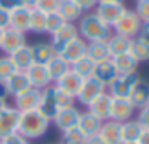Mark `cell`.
<instances>
[{
	"mask_svg": "<svg viewBox=\"0 0 149 144\" xmlns=\"http://www.w3.org/2000/svg\"><path fill=\"white\" fill-rule=\"evenodd\" d=\"M49 125H51V121L39 109L25 111V113H19V121H18V132L16 134L23 135L28 141H35V139H40L47 132Z\"/></svg>",
	"mask_w": 149,
	"mask_h": 144,
	"instance_id": "obj_1",
	"label": "cell"
},
{
	"mask_svg": "<svg viewBox=\"0 0 149 144\" xmlns=\"http://www.w3.org/2000/svg\"><path fill=\"white\" fill-rule=\"evenodd\" d=\"M77 32L79 37L84 39L86 42H95V41H107L112 34V28L105 25L95 13H86L79 20Z\"/></svg>",
	"mask_w": 149,
	"mask_h": 144,
	"instance_id": "obj_2",
	"label": "cell"
},
{
	"mask_svg": "<svg viewBox=\"0 0 149 144\" xmlns=\"http://www.w3.org/2000/svg\"><path fill=\"white\" fill-rule=\"evenodd\" d=\"M140 18L135 14V11H130L126 9L121 18L112 25V34H118V35H123V37H128V39H133L139 35L140 32Z\"/></svg>",
	"mask_w": 149,
	"mask_h": 144,
	"instance_id": "obj_3",
	"label": "cell"
},
{
	"mask_svg": "<svg viewBox=\"0 0 149 144\" xmlns=\"http://www.w3.org/2000/svg\"><path fill=\"white\" fill-rule=\"evenodd\" d=\"M139 74L137 72H128V74H118L114 78V81L107 86L109 93L112 97H121V99H128L130 92L133 90V86L139 81Z\"/></svg>",
	"mask_w": 149,
	"mask_h": 144,
	"instance_id": "obj_4",
	"label": "cell"
},
{
	"mask_svg": "<svg viewBox=\"0 0 149 144\" xmlns=\"http://www.w3.org/2000/svg\"><path fill=\"white\" fill-rule=\"evenodd\" d=\"M105 92H107V86L102 85L98 79H95V78L91 76V78H86V79L83 81V86H81V90H79L76 100H77L79 104H83V106L88 107L97 97H100V95L105 93Z\"/></svg>",
	"mask_w": 149,
	"mask_h": 144,
	"instance_id": "obj_5",
	"label": "cell"
},
{
	"mask_svg": "<svg viewBox=\"0 0 149 144\" xmlns=\"http://www.w3.org/2000/svg\"><path fill=\"white\" fill-rule=\"evenodd\" d=\"M133 113H135V107L132 106V102L128 99L112 97V100H111V111H109V120L118 121V123H123L126 120H132Z\"/></svg>",
	"mask_w": 149,
	"mask_h": 144,
	"instance_id": "obj_6",
	"label": "cell"
},
{
	"mask_svg": "<svg viewBox=\"0 0 149 144\" xmlns=\"http://www.w3.org/2000/svg\"><path fill=\"white\" fill-rule=\"evenodd\" d=\"M126 11L123 4H112V2H98L95 7V14L112 28V25L121 18V14Z\"/></svg>",
	"mask_w": 149,
	"mask_h": 144,
	"instance_id": "obj_7",
	"label": "cell"
},
{
	"mask_svg": "<svg viewBox=\"0 0 149 144\" xmlns=\"http://www.w3.org/2000/svg\"><path fill=\"white\" fill-rule=\"evenodd\" d=\"M18 121H19V111L14 106H7L4 113L0 114V141L18 132Z\"/></svg>",
	"mask_w": 149,
	"mask_h": 144,
	"instance_id": "obj_8",
	"label": "cell"
},
{
	"mask_svg": "<svg viewBox=\"0 0 149 144\" xmlns=\"http://www.w3.org/2000/svg\"><path fill=\"white\" fill-rule=\"evenodd\" d=\"M79 37V32H77V27L74 23H63V27H60L53 35H51V46L54 48L56 53H60L70 41L77 39Z\"/></svg>",
	"mask_w": 149,
	"mask_h": 144,
	"instance_id": "obj_9",
	"label": "cell"
},
{
	"mask_svg": "<svg viewBox=\"0 0 149 144\" xmlns=\"http://www.w3.org/2000/svg\"><path fill=\"white\" fill-rule=\"evenodd\" d=\"M25 74L30 81V86L33 88H39V90H44L47 88L51 83V78H49V72L46 69L44 63H32L26 70H25Z\"/></svg>",
	"mask_w": 149,
	"mask_h": 144,
	"instance_id": "obj_10",
	"label": "cell"
},
{
	"mask_svg": "<svg viewBox=\"0 0 149 144\" xmlns=\"http://www.w3.org/2000/svg\"><path fill=\"white\" fill-rule=\"evenodd\" d=\"M40 95H42V90L30 86L28 90H25L23 93H19V95L14 97V107L19 113L37 109L39 107V102H40Z\"/></svg>",
	"mask_w": 149,
	"mask_h": 144,
	"instance_id": "obj_11",
	"label": "cell"
},
{
	"mask_svg": "<svg viewBox=\"0 0 149 144\" xmlns=\"http://www.w3.org/2000/svg\"><path fill=\"white\" fill-rule=\"evenodd\" d=\"M79 116H81V111H79L76 106H70V107L60 109V111L56 113V116L53 118V123L56 125L58 130L65 132V130H68V128L77 127Z\"/></svg>",
	"mask_w": 149,
	"mask_h": 144,
	"instance_id": "obj_12",
	"label": "cell"
},
{
	"mask_svg": "<svg viewBox=\"0 0 149 144\" xmlns=\"http://www.w3.org/2000/svg\"><path fill=\"white\" fill-rule=\"evenodd\" d=\"M26 44V37L23 32H18L14 28H6L2 34V41H0V51H4L6 55H11L13 51L19 49L21 46Z\"/></svg>",
	"mask_w": 149,
	"mask_h": 144,
	"instance_id": "obj_13",
	"label": "cell"
},
{
	"mask_svg": "<svg viewBox=\"0 0 149 144\" xmlns=\"http://www.w3.org/2000/svg\"><path fill=\"white\" fill-rule=\"evenodd\" d=\"M83 78L81 76H77L74 70H68L67 74H63L56 83H53L58 90H61L63 93H67V95H70V97H74L76 99L77 97V93H79V90H81V86H83Z\"/></svg>",
	"mask_w": 149,
	"mask_h": 144,
	"instance_id": "obj_14",
	"label": "cell"
},
{
	"mask_svg": "<svg viewBox=\"0 0 149 144\" xmlns=\"http://www.w3.org/2000/svg\"><path fill=\"white\" fill-rule=\"evenodd\" d=\"M49 121H53V118L56 116V113L60 111L58 104H56V95H54V85H49L47 88L42 90V95H40V102H39V107H37Z\"/></svg>",
	"mask_w": 149,
	"mask_h": 144,
	"instance_id": "obj_15",
	"label": "cell"
},
{
	"mask_svg": "<svg viewBox=\"0 0 149 144\" xmlns=\"http://www.w3.org/2000/svg\"><path fill=\"white\" fill-rule=\"evenodd\" d=\"M30 7L23 6V4H18V6H13L9 7V13H11V23L9 27L18 30V32H28V21H30Z\"/></svg>",
	"mask_w": 149,
	"mask_h": 144,
	"instance_id": "obj_16",
	"label": "cell"
},
{
	"mask_svg": "<svg viewBox=\"0 0 149 144\" xmlns=\"http://www.w3.org/2000/svg\"><path fill=\"white\" fill-rule=\"evenodd\" d=\"M68 65H72L76 60H79L81 56H84L86 55V41L84 39H81V37H77V39H74V41H70L60 53H58Z\"/></svg>",
	"mask_w": 149,
	"mask_h": 144,
	"instance_id": "obj_17",
	"label": "cell"
},
{
	"mask_svg": "<svg viewBox=\"0 0 149 144\" xmlns=\"http://www.w3.org/2000/svg\"><path fill=\"white\" fill-rule=\"evenodd\" d=\"M111 93H102L100 97H97L90 106H88V113H91L97 120H100L102 123L109 120V111H111Z\"/></svg>",
	"mask_w": 149,
	"mask_h": 144,
	"instance_id": "obj_18",
	"label": "cell"
},
{
	"mask_svg": "<svg viewBox=\"0 0 149 144\" xmlns=\"http://www.w3.org/2000/svg\"><path fill=\"white\" fill-rule=\"evenodd\" d=\"M118 76V70H116V67H114V63H112V60L109 58V60H104V62H98V63H95V69H93V78L95 79H98L102 85H105V86H109L112 81H114V78Z\"/></svg>",
	"mask_w": 149,
	"mask_h": 144,
	"instance_id": "obj_19",
	"label": "cell"
},
{
	"mask_svg": "<svg viewBox=\"0 0 149 144\" xmlns=\"http://www.w3.org/2000/svg\"><path fill=\"white\" fill-rule=\"evenodd\" d=\"M98 135L105 144H123V141H121V123H118V121H112V120L104 121L100 130H98Z\"/></svg>",
	"mask_w": 149,
	"mask_h": 144,
	"instance_id": "obj_20",
	"label": "cell"
},
{
	"mask_svg": "<svg viewBox=\"0 0 149 144\" xmlns=\"http://www.w3.org/2000/svg\"><path fill=\"white\" fill-rule=\"evenodd\" d=\"M6 88H7L9 97L14 99L16 95H19V93H23L25 90L30 88V81H28V78H26V74H25L23 70H16L11 78H7Z\"/></svg>",
	"mask_w": 149,
	"mask_h": 144,
	"instance_id": "obj_21",
	"label": "cell"
},
{
	"mask_svg": "<svg viewBox=\"0 0 149 144\" xmlns=\"http://www.w3.org/2000/svg\"><path fill=\"white\" fill-rule=\"evenodd\" d=\"M128 100L132 102V106L135 107V111L140 109V107H146L147 102H149V83L144 81V79H139L137 85L133 86V90L130 92Z\"/></svg>",
	"mask_w": 149,
	"mask_h": 144,
	"instance_id": "obj_22",
	"label": "cell"
},
{
	"mask_svg": "<svg viewBox=\"0 0 149 144\" xmlns=\"http://www.w3.org/2000/svg\"><path fill=\"white\" fill-rule=\"evenodd\" d=\"M58 14L65 20V23H76L81 20V16L84 13L81 11V7L74 0H61L60 7H58Z\"/></svg>",
	"mask_w": 149,
	"mask_h": 144,
	"instance_id": "obj_23",
	"label": "cell"
},
{
	"mask_svg": "<svg viewBox=\"0 0 149 144\" xmlns=\"http://www.w3.org/2000/svg\"><path fill=\"white\" fill-rule=\"evenodd\" d=\"M9 58H11V62H13V65L16 67V70H26L32 63H33V56H32V49H30V46H21L19 49H16V51H13L11 55H9Z\"/></svg>",
	"mask_w": 149,
	"mask_h": 144,
	"instance_id": "obj_24",
	"label": "cell"
},
{
	"mask_svg": "<svg viewBox=\"0 0 149 144\" xmlns=\"http://www.w3.org/2000/svg\"><path fill=\"white\" fill-rule=\"evenodd\" d=\"M86 56L93 60L95 63L109 60L111 53L107 48V41H95V42H86Z\"/></svg>",
	"mask_w": 149,
	"mask_h": 144,
	"instance_id": "obj_25",
	"label": "cell"
},
{
	"mask_svg": "<svg viewBox=\"0 0 149 144\" xmlns=\"http://www.w3.org/2000/svg\"><path fill=\"white\" fill-rule=\"evenodd\" d=\"M100 127H102V121H100V120H97L91 113H88V111L81 113L79 121H77V128H79L86 137L97 135V134H98V130H100Z\"/></svg>",
	"mask_w": 149,
	"mask_h": 144,
	"instance_id": "obj_26",
	"label": "cell"
},
{
	"mask_svg": "<svg viewBox=\"0 0 149 144\" xmlns=\"http://www.w3.org/2000/svg\"><path fill=\"white\" fill-rule=\"evenodd\" d=\"M46 69H47V72H49L51 83H56L63 74H67V72L70 70V65H68L60 55H54V56L46 63Z\"/></svg>",
	"mask_w": 149,
	"mask_h": 144,
	"instance_id": "obj_27",
	"label": "cell"
},
{
	"mask_svg": "<svg viewBox=\"0 0 149 144\" xmlns=\"http://www.w3.org/2000/svg\"><path fill=\"white\" fill-rule=\"evenodd\" d=\"M118 74H128V72H137V67H139V62L133 58L132 53H123V55H118V56H112L111 58Z\"/></svg>",
	"mask_w": 149,
	"mask_h": 144,
	"instance_id": "obj_28",
	"label": "cell"
},
{
	"mask_svg": "<svg viewBox=\"0 0 149 144\" xmlns=\"http://www.w3.org/2000/svg\"><path fill=\"white\" fill-rule=\"evenodd\" d=\"M130 46H132V39L118 35V34H111V37L107 39V48H109L111 58L123 55V53H130Z\"/></svg>",
	"mask_w": 149,
	"mask_h": 144,
	"instance_id": "obj_29",
	"label": "cell"
},
{
	"mask_svg": "<svg viewBox=\"0 0 149 144\" xmlns=\"http://www.w3.org/2000/svg\"><path fill=\"white\" fill-rule=\"evenodd\" d=\"M32 49V56H33V63H47L54 55H58L54 51V48L51 46V42H37L33 46H30Z\"/></svg>",
	"mask_w": 149,
	"mask_h": 144,
	"instance_id": "obj_30",
	"label": "cell"
},
{
	"mask_svg": "<svg viewBox=\"0 0 149 144\" xmlns=\"http://www.w3.org/2000/svg\"><path fill=\"white\" fill-rule=\"evenodd\" d=\"M140 132H142V127L137 120H126L121 123V141L123 144H128V142H137L139 137H140Z\"/></svg>",
	"mask_w": 149,
	"mask_h": 144,
	"instance_id": "obj_31",
	"label": "cell"
},
{
	"mask_svg": "<svg viewBox=\"0 0 149 144\" xmlns=\"http://www.w3.org/2000/svg\"><path fill=\"white\" fill-rule=\"evenodd\" d=\"M130 53L133 55V58L142 63V62H149V41L142 39V37H133L132 39V46H130Z\"/></svg>",
	"mask_w": 149,
	"mask_h": 144,
	"instance_id": "obj_32",
	"label": "cell"
},
{
	"mask_svg": "<svg viewBox=\"0 0 149 144\" xmlns=\"http://www.w3.org/2000/svg\"><path fill=\"white\" fill-rule=\"evenodd\" d=\"M93 69H95V62L93 60H90L86 55L84 56H81L79 60H76L72 65H70V70H74L77 76H81L83 79H86V78H91L93 76Z\"/></svg>",
	"mask_w": 149,
	"mask_h": 144,
	"instance_id": "obj_33",
	"label": "cell"
},
{
	"mask_svg": "<svg viewBox=\"0 0 149 144\" xmlns=\"http://www.w3.org/2000/svg\"><path fill=\"white\" fill-rule=\"evenodd\" d=\"M44 27H46V14L32 9L30 11V21H28V32L33 34H44Z\"/></svg>",
	"mask_w": 149,
	"mask_h": 144,
	"instance_id": "obj_34",
	"label": "cell"
},
{
	"mask_svg": "<svg viewBox=\"0 0 149 144\" xmlns=\"http://www.w3.org/2000/svg\"><path fill=\"white\" fill-rule=\"evenodd\" d=\"M86 139L88 137L77 127L61 132V144H86Z\"/></svg>",
	"mask_w": 149,
	"mask_h": 144,
	"instance_id": "obj_35",
	"label": "cell"
},
{
	"mask_svg": "<svg viewBox=\"0 0 149 144\" xmlns=\"http://www.w3.org/2000/svg\"><path fill=\"white\" fill-rule=\"evenodd\" d=\"M65 20L58 14V13H51V14H46V27H44V34H49L53 35L60 27H63Z\"/></svg>",
	"mask_w": 149,
	"mask_h": 144,
	"instance_id": "obj_36",
	"label": "cell"
},
{
	"mask_svg": "<svg viewBox=\"0 0 149 144\" xmlns=\"http://www.w3.org/2000/svg\"><path fill=\"white\" fill-rule=\"evenodd\" d=\"M16 72V67L13 65L9 55H4V56H0V81H7V78H11L13 74Z\"/></svg>",
	"mask_w": 149,
	"mask_h": 144,
	"instance_id": "obj_37",
	"label": "cell"
},
{
	"mask_svg": "<svg viewBox=\"0 0 149 144\" xmlns=\"http://www.w3.org/2000/svg\"><path fill=\"white\" fill-rule=\"evenodd\" d=\"M60 2L61 0H37V4L33 9L44 13V14H51V13H58V7H60Z\"/></svg>",
	"mask_w": 149,
	"mask_h": 144,
	"instance_id": "obj_38",
	"label": "cell"
},
{
	"mask_svg": "<svg viewBox=\"0 0 149 144\" xmlns=\"http://www.w3.org/2000/svg\"><path fill=\"white\" fill-rule=\"evenodd\" d=\"M135 14L140 18V21H149V0H137Z\"/></svg>",
	"mask_w": 149,
	"mask_h": 144,
	"instance_id": "obj_39",
	"label": "cell"
},
{
	"mask_svg": "<svg viewBox=\"0 0 149 144\" xmlns=\"http://www.w3.org/2000/svg\"><path fill=\"white\" fill-rule=\"evenodd\" d=\"M137 111H139V113H137V121L140 123L142 128H147V130H149V106L140 107V109H137Z\"/></svg>",
	"mask_w": 149,
	"mask_h": 144,
	"instance_id": "obj_40",
	"label": "cell"
},
{
	"mask_svg": "<svg viewBox=\"0 0 149 144\" xmlns=\"http://www.w3.org/2000/svg\"><path fill=\"white\" fill-rule=\"evenodd\" d=\"M9 23H11V13H9V7L0 4V28L6 30L9 28Z\"/></svg>",
	"mask_w": 149,
	"mask_h": 144,
	"instance_id": "obj_41",
	"label": "cell"
},
{
	"mask_svg": "<svg viewBox=\"0 0 149 144\" xmlns=\"http://www.w3.org/2000/svg\"><path fill=\"white\" fill-rule=\"evenodd\" d=\"M2 142H4V144H32V141L25 139V137L19 135V134H13V135L6 137V139H2Z\"/></svg>",
	"mask_w": 149,
	"mask_h": 144,
	"instance_id": "obj_42",
	"label": "cell"
},
{
	"mask_svg": "<svg viewBox=\"0 0 149 144\" xmlns=\"http://www.w3.org/2000/svg\"><path fill=\"white\" fill-rule=\"evenodd\" d=\"M79 7H81V11L83 13H90L91 9H95L97 7V4H98V0H74Z\"/></svg>",
	"mask_w": 149,
	"mask_h": 144,
	"instance_id": "obj_43",
	"label": "cell"
},
{
	"mask_svg": "<svg viewBox=\"0 0 149 144\" xmlns=\"http://www.w3.org/2000/svg\"><path fill=\"white\" fill-rule=\"evenodd\" d=\"M139 37L149 41V21H142V25H140V32H139Z\"/></svg>",
	"mask_w": 149,
	"mask_h": 144,
	"instance_id": "obj_44",
	"label": "cell"
},
{
	"mask_svg": "<svg viewBox=\"0 0 149 144\" xmlns=\"http://www.w3.org/2000/svg\"><path fill=\"white\" fill-rule=\"evenodd\" d=\"M137 142H139V144H149V130H147V128H142L140 137H139Z\"/></svg>",
	"mask_w": 149,
	"mask_h": 144,
	"instance_id": "obj_45",
	"label": "cell"
},
{
	"mask_svg": "<svg viewBox=\"0 0 149 144\" xmlns=\"http://www.w3.org/2000/svg\"><path fill=\"white\" fill-rule=\"evenodd\" d=\"M86 144H105L102 139H100V135L97 134V135H91V137H88L86 139Z\"/></svg>",
	"mask_w": 149,
	"mask_h": 144,
	"instance_id": "obj_46",
	"label": "cell"
},
{
	"mask_svg": "<svg viewBox=\"0 0 149 144\" xmlns=\"http://www.w3.org/2000/svg\"><path fill=\"white\" fill-rule=\"evenodd\" d=\"M7 97H9V93H7L6 83H4V81H0V99H4V100H7Z\"/></svg>",
	"mask_w": 149,
	"mask_h": 144,
	"instance_id": "obj_47",
	"label": "cell"
},
{
	"mask_svg": "<svg viewBox=\"0 0 149 144\" xmlns=\"http://www.w3.org/2000/svg\"><path fill=\"white\" fill-rule=\"evenodd\" d=\"M19 2H21L23 6H26V7L33 9V7H35V4H37V0H19Z\"/></svg>",
	"mask_w": 149,
	"mask_h": 144,
	"instance_id": "obj_48",
	"label": "cell"
},
{
	"mask_svg": "<svg viewBox=\"0 0 149 144\" xmlns=\"http://www.w3.org/2000/svg\"><path fill=\"white\" fill-rule=\"evenodd\" d=\"M7 106H9V104H7V100H4V99H0V114L4 113V109H6Z\"/></svg>",
	"mask_w": 149,
	"mask_h": 144,
	"instance_id": "obj_49",
	"label": "cell"
},
{
	"mask_svg": "<svg viewBox=\"0 0 149 144\" xmlns=\"http://www.w3.org/2000/svg\"><path fill=\"white\" fill-rule=\"evenodd\" d=\"M98 2H112V4H123L125 0H98Z\"/></svg>",
	"mask_w": 149,
	"mask_h": 144,
	"instance_id": "obj_50",
	"label": "cell"
},
{
	"mask_svg": "<svg viewBox=\"0 0 149 144\" xmlns=\"http://www.w3.org/2000/svg\"><path fill=\"white\" fill-rule=\"evenodd\" d=\"M2 34H4V30H2V28H0V41H2Z\"/></svg>",
	"mask_w": 149,
	"mask_h": 144,
	"instance_id": "obj_51",
	"label": "cell"
},
{
	"mask_svg": "<svg viewBox=\"0 0 149 144\" xmlns=\"http://www.w3.org/2000/svg\"><path fill=\"white\" fill-rule=\"evenodd\" d=\"M128 144H139V142H128Z\"/></svg>",
	"mask_w": 149,
	"mask_h": 144,
	"instance_id": "obj_52",
	"label": "cell"
},
{
	"mask_svg": "<svg viewBox=\"0 0 149 144\" xmlns=\"http://www.w3.org/2000/svg\"><path fill=\"white\" fill-rule=\"evenodd\" d=\"M0 144H4V142H2V141H0Z\"/></svg>",
	"mask_w": 149,
	"mask_h": 144,
	"instance_id": "obj_53",
	"label": "cell"
},
{
	"mask_svg": "<svg viewBox=\"0 0 149 144\" xmlns=\"http://www.w3.org/2000/svg\"><path fill=\"white\" fill-rule=\"evenodd\" d=\"M147 106H149V102H147Z\"/></svg>",
	"mask_w": 149,
	"mask_h": 144,
	"instance_id": "obj_54",
	"label": "cell"
}]
</instances>
